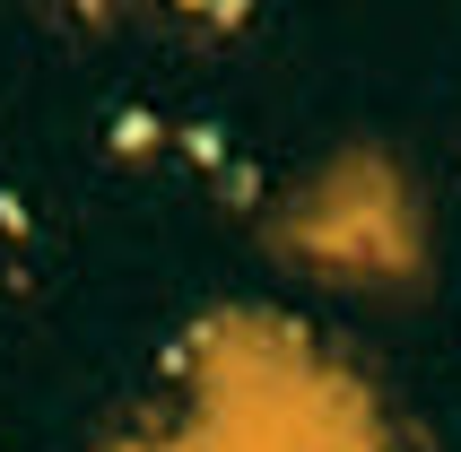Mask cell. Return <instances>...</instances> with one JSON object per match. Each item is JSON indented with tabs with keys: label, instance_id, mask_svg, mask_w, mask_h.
I'll use <instances>...</instances> for the list:
<instances>
[{
	"label": "cell",
	"instance_id": "cell-1",
	"mask_svg": "<svg viewBox=\"0 0 461 452\" xmlns=\"http://www.w3.org/2000/svg\"><path fill=\"white\" fill-rule=\"evenodd\" d=\"M175 9H201V18H209V9H218V0H175Z\"/></svg>",
	"mask_w": 461,
	"mask_h": 452
},
{
	"label": "cell",
	"instance_id": "cell-2",
	"mask_svg": "<svg viewBox=\"0 0 461 452\" xmlns=\"http://www.w3.org/2000/svg\"><path fill=\"white\" fill-rule=\"evenodd\" d=\"M78 9H104V0H78Z\"/></svg>",
	"mask_w": 461,
	"mask_h": 452
}]
</instances>
